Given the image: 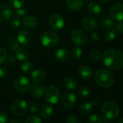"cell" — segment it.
<instances>
[{
	"mask_svg": "<svg viewBox=\"0 0 123 123\" xmlns=\"http://www.w3.org/2000/svg\"><path fill=\"white\" fill-rule=\"evenodd\" d=\"M119 113V108L118 105L112 101H107L104 102L101 108L102 119L106 121H111L117 117Z\"/></svg>",
	"mask_w": 123,
	"mask_h": 123,
	"instance_id": "3",
	"label": "cell"
},
{
	"mask_svg": "<svg viewBox=\"0 0 123 123\" xmlns=\"http://www.w3.org/2000/svg\"><path fill=\"white\" fill-rule=\"evenodd\" d=\"M115 31L119 34H123V22H119L115 25Z\"/></svg>",
	"mask_w": 123,
	"mask_h": 123,
	"instance_id": "41",
	"label": "cell"
},
{
	"mask_svg": "<svg viewBox=\"0 0 123 123\" xmlns=\"http://www.w3.org/2000/svg\"><path fill=\"white\" fill-rule=\"evenodd\" d=\"M33 63L31 62H23L21 65V70L23 73L25 74H28L29 73H31L33 70Z\"/></svg>",
	"mask_w": 123,
	"mask_h": 123,
	"instance_id": "28",
	"label": "cell"
},
{
	"mask_svg": "<svg viewBox=\"0 0 123 123\" xmlns=\"http://www.w3.org/2000/svg\"><path fill=\"white\" fill-rule=\"evenodd\" d=\"M90 59L93 62H98L102 58V54L99 50H93L89 54Z\"/></svg>",
	"mask_w": 123,
	"mask_h": 123,
	"instance_id": "27",
	"label": "cell"
},
{
	"mask_svg": "<svg viewBox=\"0 0 123 123\" xmlns=\"http://www.w3.org/2000/svg\"><path fill=\"white\" fill-rule=\"evenodd\" d=\"M118 123H123V118H122V119L118 122Z\"/></svg>",
	"mask_w": 123,
	"mask_h": 123,
	"instance_id": "46",
	"label": "cell"
},
{
	"mask_svg": "<svg viewBox=\"0 0 123 123\" xmlns=\"http://www.w3.org/2000/svg\"><path fill=\"white\" fill-rule=\"evenodd\" d=\"M104 65L111 70L123 68V52L115 49H109L104 51L102 55Z\"/></svg>",
	"mask_w": 123,
	"mask_h": 123,
	"instance_id": "1",
	"label": "cell"
},
{
	"mask_svg": "<svg viewBox=\"0 0 123 123\" xmlns=\"http://www.w3.org/2000/svg\"><path fill=\"white\" fill-rule=\"evenodd\" d=\"M9 3L12 7L18 10L24 5L25 0H9Z\"/></svg>",
	"mask_w": 123,
	"mask_h": 123,
	"instance_id": "31",
	"label": "cell"
},
{
	"mask_svg": "<svg viewBox=\"0 0 123 123\" xmlns=\"http://www.w3.org/2000/svg\"><path fill=\"white\" fill-rule=\"evenodd\" d=\"M96 83L102 88H109L114 83V76L113 73L106 69L98 70L94 76Z\"/></svg>",
	"mask_w": 123,
	"mask_h": 123,
	"instance_id": "2",
	"label": "cell"
},
{
	"mask_svg": "<svg viewBox=\"0 0 123 123\" xmlns=\"http://www.w3.org/2000/svg\"><path fill=\"white\" fill-rule=\"evenodd\" d=\"M31 87L30 80L24 75L19 76L14 83V88L18 93H23L27 92Z\"/></svg>",
	"mask_w": 123,
	"mask_h": 123,
	"instance_id": "7",
	"label": "cell"
},
{
	"mask_svg": "<svg viewBox=\"0 0 123 123\" xmlns=\"http://www.w3.org/2000/svg\"><path fill=\"white\" fill-rule=\"evenodd\" d=\"M49 25L52 30L55 31H60L65 26L64 18L59 14L52 15L49 19Z\"/></svg>",
	"mask_w": 123,
	"mask_h": 123,
	"instance_id": "9",
	"label": "cell"
},
{
	"mask_svg": "<svg viewBox=\"0 0 123 123\" xmlns=\"http://www.w3.org/2000/svg\"><path fill=\"white\" fill-rule=\"evenodd\" d=\"M67 123H80V121H79L78 116L75 114H72L68 117Z\"/></svg>",
	"mask_w": 123,
	"mask_h": 123,
	"instance_id": "39",
	"label": "cell"
},
{
	"mask_svg": "<svg viewBox=\"0 0 123 123\" xmlns=\"http://www.w3.org/2000/svg\"><path fill=\"white\" fill-rule=\"evenodd\" d=\"M7 59V51L0 47V65H2Z\"/></svg>",
	"mask_w": 123,
	"mask_h": 123,
	"instance_id": "36",
	"label": "cell"
},
{
	"mask_svg": "<svg viewBox=\"0 0 123 123\" xmlns=\"http://www.w3.org/2000/svg\"><path fill=\"white\" fill-rule=\"evenodd\" d=\"M90 93H91V89L88 86H82L78 91V94L82 97H86L89 96Z\"/></svg>",
	"mask_w": 123,
	"mask_h": 123,
	"instance_id": "32",
	"label": "cell"
},
{
	"mask_svg": "<svg viewBox=\"0 0 123 123\" xmlns=\"http://www.w3.org/2000/svg\"><path fill=\"white\" fill-rule=\"evenodd\" d=\"M31 94L35 98H41L45 93V87L43 85L39 83H35L31 88Z\"/></svg>",
	"mask_w": 123,
	"mask_h": 123,
	"instance_id": "15",
	"label": "cell"
},
{
	"mask_svg": "<svg viewBox=\"0 0 123 123\" xmlns=\"http://www.w3.org/2000/svg\"><path fill=\"white\" fill-rule=\"evenodd\" d=\"M32 38L31 33L28 31H21L18 35V41L23 45H28Z\"/></svg>",
	"mask_w": 123,
	"mask_h": 123,
	"instance_id": "17",
	"label": "cell"
},
{
	"mask_svg": "<svg viewBox=\"0 0 123 123\" xmlns=\"http://www.w3.org/2000/svg\"><path fill=\"white\" fill-rule=\"evenodd\" d=\"M76 103L77 97L73 93L66 92L62 97V104L67 109H70L73 108Z\"/></svg>",
	"mask_w": 123,
	"mask_h": 123,
	"instance_id": "11",
	"label": "cell"
},
{
	"mask_svg": "<svg viewBox=\"0 0 123 123\" xmlns=\"http://www.w3.org/2000/svg\"><path fill=\"white\" fill-rule=\"evenodd\" d=\"M25 123H43V122L38 117L33 115V116H30L29 117H28Z\"/></svg>",
	"mask_w": 123,
	"mask_h": 123,
	"instance_id": "35",
	"label": "cell"
},
{
	"mask_svg": "<svg viewBox=\"0 0 123 123\" xmlns=\"http://www.w3.org/2000/svg\"><path fill=\"white\" fill-rule=\"evenodd\" d=\"M71 38L74 43L78 46H84L88 42V35L82 29L77 28L73 31L71 33Z\"/></svg>",
	"mask_w": 123,
	"mask_h": 123,
	"instance_id": "5",
	"label": "cell"
},
{
	"mask_svg": "<svg viewBox=\"0 0 123 123\" xmlns=\"http://www.w3.org/2000/svg\"><path fill=\"white\" fill-rule=\"evenodd\" d=\"M104 38L105 41H108V42H111L112 41H114L116 38L115 30H114L112 28H109V29L106 30L104 33Z\"/></svg>",
	"mask_w": 123,
	"mask_h": 123,
	"instance_id": "26",
	"label": "cell"
},
{
	"mask_svg": "<svg viewBox=\"0 0 123 123\" xmlns=\"http://www.w3.org/2000/svg\"><path fill=\"white\" fill-rule=\"evenodd\" d=\"M54 112L53 107L51 105L45 104L41 109V115L44 118H48L52 115Z\"/></svg>",
	"mask_w": 123,
	"mask_h": 123,
	"instance_id": "25",
	"label": "cell"
},
{
	"mask_svg": "<svg viewBox=\"0 0 123 123\" xmlns=\"http://www.w3.org/2000/svg\"><path fill=\"white\" fill-rule=\"evenodd\" d=\"M29 109H30L31 111L33 113L37 112L39 110V106L37 103H36L34 101H31L29 104Z\"/></svg>",
	"mask_w": 123,
	"mask_h": 123,
	"instance_id": "38",
	"label": "cell"
},
{
	"mask_svg": "<svg viewBox=\"0 0 123 123\" xmlns=\"http://www.w3.org/2000/svg\"><path fill=\"white\" fill-rule=\"evenodd\" d=\"M66 5L68 9L73 11L80 10L83 6V0H67Z\"/></svg>",
	"mask_w": 123,
	"mask_h": 123,
	"instance_id": "19",
	"label": "cell"
},
{
	"mask_svg": "<svg viewBox=\"0 0 123 123\" xmlns=\"http://www.w3.org/2000/svg\"><path fill=\"white\" fill-rule=\"evenodd\" d=\"M102 119L97 114H92L88 119V123H101Z\"/></svg>",
	"mask_w": 123,
	"mask_h": 123,
	"instance_id": "33",
	"label": "cell"
},
{
	"mask_svg": "<svg viewBox=\"0 0 123 123\" xmlns=\"http://www.w3.org/2000/svg\"><path fill=\"white\" fill-rule=\"evenodd\" d=\"M8 116L7 114L2 111H0V123H7Z\"/></svg>",
	"mask_w": 123,
	"mask_h": 123,
	"instance_id": "40",
	"label": "cell"
},
{
	"mask_svg": "<svg viewBox=\"0 0 123 123\" xmlns=\"http://www.w3.org/2000/svg\"><path fill=\"white\" fill-rule=\"evenodd\" d=\"M15 55H16V58L20 60V61H27L30 56H31V54L29 53V51L25 49V48H19L17 49L16 51V53H15Z\"/></svg>",
	"mask_w": 123,
	"mask_h": 123,
	"instance_id": "21",
	"label": "cell"
},
{
	"mask_svg": "<svg viewBox=\"0 0 123 123\" xmlns=\"http://www.w3.org/2000/svg\"><path fill=\"white\" fill-rule=\"evenodd\" d=\"M23 25L27 30H33L38 25V20L33 16L25 17L23 21Z\"/></svg>",
	"mask_w": 123,
	"mask_h": 123,
	"instance_id": "14",
	"label": "cell"
},
{
	"mask_svg": "<svg viewBox=\"0 0 123 123\" xmlns=\"http://www.w3.org/2000/svg\"><path fill=\"white\" fill-rule=\"evenodd\" d=\"M46 73L43 69H36L31 73V80L34 83H39L43 80L45 78Z\"/></svg>",
	"mask_w": 123,
	"mask_h": 123,
	"instance_id": "16",
	"label": "cell"
},
{
	"mask_svg": "<svg viewBox=\"0 0 123 123\" xmlns=\"http://www.w3.org/2000/svg\"><path fill=\"white\" fill-rule=\"evenodd\" d=\"M88 12L93 15H98L101 12V6L96 2H91L88 7Z\"/></svg>",
	"mask_w": 123,
	"mask_h": 123,
	"instance_id": "23",
	"label": "cell"
},
{
	"mask_svg": "<svg viewBox=\"0 0 123 123\" xmlns=\"http://www.w3.org/2000/svg\"><path fill=\"white\" fill-rule=\"evenodd\" d=\"M91 39L94 42H98L100 39V37L98 36V34L97 33H93L91 34Z\"/></svg>",
	"mask_w": 123,
	"mask_h": 123,
	"instance_id": "43",
	"label": "cell"
},
{
	"mask_svg": "<svg viewBox=\"0 0 123 123\" xmlns=\"http://www.w3.org/2000/svg\"><path fill=\"white\" fill-rule=\"evenodd\" d=\"M7 75V71L5 68L0 67V78H5Z\"/></svg>",
	"mask_w": 123,
	"mask_h": 123,
	"instance_id": "42",
	"label": "cell"
},
{
	"mask_svg": "<svg viewBox=\"0 0 123 123\" xmlns=\"http://www.w3.org/2000/svg\"><path fill=\"white\" fill-rule=\"evenodd\" d=\"M109 15L114 21H123V4L117 3L114 5L110 9Z\"/></svg>",
	"mask_w": 123,
	"mask_h": 123,
	"instance_id": "10",
	"label": "cell"
},
{
	"mask_svg": "<svg viewBox=\"0 0 123 123\" xmlns=\"http://www.w3.org/2000/svg\"><path fill=\"white\" fill-rule=\"evenodd\" d=\"M101 25L106 28H111L114 25V23L112 19L104 18L103 20H101Z\"/></svg>",
	"mask_w": 123,
	"mask_h": 123,
	"instance_id": "29",
	"label": "cell"
},
{
	"mask_svg": "<svg viewBox=\"0 0 123 123\" xmlns=\"http://www.w3.org/2000/svg\"><path fill=\"white\" fill-rule=\"evenodd\" d=\"M55 56L59 62H65L69 59L70 53L69 51L65 48H60L56 50Z\"/></svg>",
	"mask_w": 123,
	"mask_h": 123,
	"instance_id": "18",
	"label": "cell"
},
{
	"mask_svg": "<svg viewBox=\"0 0 123 123\" xmlns=\"http://www.w3.org/2000/svg\"><path fill=\"white\" fill-rule=\"evenodd\" d=\"M92 109H93V104L89 102H85L80 105L79 108V111L82 115L86 116L89 114L91 112Z\"/></svg>",
	"mask_w": 123,
	"mask_h": 123,
	"instance_id": "24",
	"label": "cell"
},
{
	"mask_svg": "<svg viewBox=\"0 0 123 123\" xmlns=\"http://www.w3.org/2000/svg\"><path fill=\"white\" fill-rule=\"evenodd\" d=\"M12 16L11 7L5 4H0V21L6 22Z\"/></svg>",
	"mask_w": 123,
	"mask_h": 123,
	"instance_id": "12",
	"label": "cell"
},
{
	"mask_svg": "<svg viewBox=\"0 0 123 123\" xmlns=\"http://www.w3.org/2000/svg\"><path fill=\"white\" fill-rule=\"evenodd\" d=\"M108 0H98V2H101V3H106Z\"/></svg>",
	"mask_w": 123,
	"mask_h": 123,
	"instance_id": "45",
	"label": "cell"
},
{
	"mask_svg": "<svg viewBox=\"0 0 123 123\" xmlns=\"http://www.w3.org/2000/svg\"><path fill=\"white\" fill-rule=\"evenodd\" d=\"M26 16V12L24 9H18V10H16L15 12V18H18V19H23V18H25Z\"/></svg>",
	"mask_w": 123,
	"mask_h": 123,
	"instance_id": "34",
	"label": "cell"
},
{
	"mask_svg": "<svg viewBox=\"0 0 123 123\" xmlns=\"http://www.w3.org/2000/svg\"><path fill=\"white\" fill-rule=\"evenodd\" d=\"M78 75L83 79H89L93 76V70L88 66H82L78 70Z\"/></svg>",
	"mask_w": 123,
	"mask_h": 123,
	"instance_id": "20",
	"label": "cell"
},
{
	"mask_svg": "<svg viewBox=\"0 0 123 123\" xmlns=\"http://www.w3.org/2000/svg\"><path fill=\"white\" fill-rule=\"evenodd\" d=\"M64 86L68 89L75 90L78 87V81L75 78L72 76H68L64 80Z\"/></svg>",
	"mask_w": 123,
	"mask_h": 123,
	"instance_id": "22",
	"label": "cell"
},
{
	"mask_svg": "<svg viewBox=\"0 0 123 123\" xmlns=\"http://www.w3.org/2000/svg\"><path fill=\"white\" fill-rule=\"evenodd\" d=\"M46 101L51 104H56L60 98V91L58 88L54 86H49L45 90Z\"/></svg>",
	"mask_w": 123,
	"mask_h": 123,
	"instance_id": "6",
	"label": "cell"
},
{
	"mask_svg": "<svg viewBox=\"0 0 123 123\" xmlns=\"http://www.w3.org/2000/svg\"><path fill=\"white\" fill-rule=\"evenodd\" d=\"M10 25H11V27H12L13 29H15V30H16V29L20 28L21 23H20V21L19 19L15 18V19H12V21H11V23H10Z\"/></svg>",
	"mask_w": 123,
	"mask_h": 123,
	"instance_id": "37",
	"label": "cell"
},
{
	"mask_svg": "<svg viewBox=\"0 0 123 123\" xmlns=\"http://www.w3.org/2000/svg\"><path fill=\"white\" fill-rule=\"evenodd\" d=\"M9 123H20V122L19 120L16 119H12L9 122Z\"/></svg>",
	"mask_w": 123,
	"mask_h": 123,
	"instance_id": "44",
	"label": "cell"
},
{
	"mask_svg": "<svg viewBox=\"0 0 123 123\" xmlns=\"http://www.w3.org/2000/svg\"><path fill=\"white\" fill-rule=\"evenodd\" d=\"M28 104L23 100H16L14 101L11 106V110L12 113L18 117L23 116L26 114L28 111Z\"/></svg>",
	"mask_w": 123,
	"mask_h": 123,
	"instance_id": "8",
	"label": "cell"
},
{
	"mask_svg": "<svg viewBox=\"0 0 123 123\" xmlns=\"http://www.w3.org/2000/svg\"><path fill=\"white\" fill-rule=\"evenodd\" d=\"M82 54H83V50L78 46H75V47H73L72 49V50H71V55L75 59L80 58L81 56H82Z\"/></svg>",
	"mask_w": 123,
	"mask_h": 123,
	"instance_id": "30",
	"label": "cell"
},
{
	"mask_svg": "<svg viewBox=\"0 0 123 123\" xmlns=\"http://www.w3.org/2000/svg\"><path fill=\"white\" fill-rule=\"evenodd\" d=\"M40 41L43 46L48 48H52L58 44L59 41V37L56 33L47 31L41 35Z\"/></svg>",
	"mask_w": 123,
	"mask_h": 123,
	"instance_id": "4",
	"label": "cell"
},
{
	"mask_svg": "<svg viewBox=\"0 0 123 123\" xmlns=\"http://www.w3.org/2000/svg\"><path fill=\"white\" fill-rule=\"evenodd\" d=\"M83 28L88 31H93L98 26L97 21L92 17L87 16L84 18L81 22Z\"/></svg>",
	"mask_w": 123,
	"mask_h": 123,
	"instance_id": "13",
	"label": "cell"
}]
</instances>
